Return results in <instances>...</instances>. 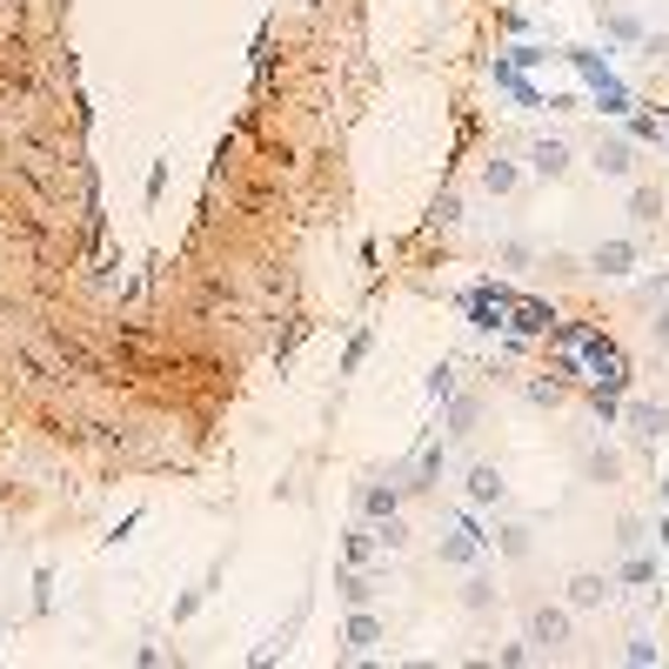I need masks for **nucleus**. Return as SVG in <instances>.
<instances>
[{"mask_svg":"<svg viewBox=\"0 0 669 669\" xmlns=\"http://www.w3.org/2000/svg\"><path fill=\"white\" fill-rule=\"evenodd\" d=\"M569 629H576V622H569V609L536 603V609H529V622H523V636H529V649H536V656H563V649H569Z\"/></svg>","mask_w":669,"mask_h":669,"instance_id":"obj_2","label":"nucleus"},{"mask_svg":"<svg viewBox=\"0 0 669 669\" xmlns=\"http://www.w3.org/2000/svg\"><path fill=\"white\" fill-rule=\"evenodd\" d=\"M649 335H656V348H669V308H656V322H649Z\"/></svg>","mask_w":669,"mask_h":669,"instance_id":"obj_31","label":"nucleus"},{"mask_svg":"<svg viewBox=\"0 0 669 669\" xmlns=\"http://www.w3.org/2000/svg\"><path fill=\"white\" fill-rule=\"evenodd\" d=\"M576 168V154H569V141H556V134H542V141H529V175L536 181H563Z\"/></svg>","mask_w":669,"mask_h":669,"instance_id":"obj_8","label":"nucleus"},{"mask_svg":"<svg viewBox=\"0 0 669 669\" xmlns=\"http://www.w3.org/2000/svg\"><path fill=\"white\" fill-rule=\"evenodd\" d=\"M502 261H509V268H529V261H536V248H529V242H509V248H502Z\"/></svg>","mask_w":669,"mask_h":669,"instance_id":"obj_30","label":"nucleus"},{"mask_svg":"<svg viewBox=\"0 0 669 669\" xmlns=\"http://www.w3.org/2000/svg\"><path fill=\"white\" fill-rule=\"evenodd\" d=\"M396 509H402V483H382V476H375V483L356 489V516H362V523H388Z\"/></svg>","mask_w":669,"mask_h":669,"instance_id":"obj_9","label":"nucleus"},{"mask_svg":"<svg viewBox=\"0 0 669 669\" xmlns=\"http://www.w3.org/2000/svg\"><path fill=\"white\" fill-rule=\"evenodd\" d=\"M428 396H436V402H449V396H455V369H449V362L428 369Z\"/></svg>","mask_w":669,"mask_h":669,"instance_id":"obj_28","label":"nucleus"},{"mask_svg":"<svg viewBox=\"0 0 669 669\" xmlns=\"http://www.w3.org/2000/svg\"><path fill=\"white\" fill-rule=\"evenodd\" d=\"M643 582H656V556H622V569H616V589H643Z\"/></svg>","mask_w":669,"mask_h":669,"instance_id":"obj_21","label":"nucleus"},{"mask_svg":"<svg viewBox=\"0 0 669 669\" xmlns=\"http://www.w3.org/2000/svg\"><path fill=\"white\" fill-rule=\"evenodd\" d=\"M476 422H483V396H449V436L455 442L476 436Z\"/></svg>","mask_w":669,"mask_h":669,"instance_id":"obj_17","label":"nucleus"},{"mask_svg":"<svg viewBox=\"0 0 669 669\" xmlns=\"http://www.w3.org/2000/svg\"><path fill=\"white\" fill-rule=\"evenodd\" d=\"M489 603H496V576L476 563V569H468V582H462V609H468V616H483Z\"/></svg>","mask_w":669,"mask_h":669,"instance_id":"obj_18","label":"nucleus"},{"mask_svg":"<svg viewBox=\"0 0 669 669\" xmlns=\"http://www.w3.org/2000/svg\"><path fill=\"white\" fill-rule=\"evenodd\" d=\"M656 502H662V509H669V483H662V496H656Z\"/></svg>","mask_w":669,"mask_h":669,"instance_id":"obj_33","label":"nucleus"},{"mask_svg":"<svg viewBox=\"0 0 669 669\" xmlns=\"http://www.w3.org/2000/svg\"><path fill=\"white\" fill-rule=\"evenodd\" d=\"M643 542H649V523H643V516H616V549H622V556H636Z\"/></svg>","mask_w":669,"mask_h":669,"instance_id":"obj_23","label":"nucleus"},{"mask_svg":"<svg viewBox=\"0 0 669 669\" xmlns=\"http://www.w3.org/2000/svg\"><path fill=\"white\" fill-rule=\"evenodd\" d=\"M629 436H636V449H656V442H669V402H622V415H616Z\"/></svg>","mask_w":669,"mask_h":669,"instance_id":"obj_4","label":"nucleus"},{"mask_svg":"<svg viewBox=\"0 0 669 669\" xmlns=\"http://www.w3.org/2000/svg\"><path fill=\"white\" fill-rule=\"evenodd\" d=\"M496 662H502V669H529V662H536L529 636H523V643H502V649H496Z\"/></svg>","mask_w":669,"mask_h":669,"instance_id":"obj_26","label":"nucleus"},{"mask_svg":"<svg viewBox=\"0 0 669 669\" xmlns=\"http://www.w3.org/2000/svg\"><path fill=\"white\" fill-rule=\"evenodd\" d=\"M523 396H529L536 409H563V382H556V375H529Z\"/></svg>","mask_w":669,"mask_h":669,"instance_id":"obj_22","label":"nucleus"},{"mask_svg":"<svg viewBox=\"0 0 669 669\" xmlns=\"http://www.w3.org/2000/svg\"><path fill=\"white\" fill-rule=\"evenodd\" d=\"M636 261H643V242L636 234H609V242H596L589 248V274H603V282H629V274H636Z\"/></svg>","mask_w":669,"mask_h":669,"instance_id":"obj_1","label":"nucleus"},{"mask_svg":"<svg viewBox=\"0 0 669 669\" xmlns=\"http://www.w3.org/2000/svg\"><path fill=\"white\" fill-rule=\"evenodd\" d=\"M516 188H523V162L489 154V162H483V194H496V202H502V194H516Z\"/></svg>","mask_w":669,"mask_h":669,"instance_id":"obj_16","label":"nucleus"},{"mask_svg":"<svg viewBox=\"0 0 669 669\" xmlns=\"http://www.w3.org/2000/svg\"><path fill=\"white\" fill-rule=\"evenodd\" d=\"M375 643H382V616H375V609H348L342 649H348V656H375Z\"/></svg>","mask_w":669,"mask_h":669,"instance_id":"obj_12","label":"nucleus"},{"mask_svg":"<svg viewBox=\"0 0 669 669\" xmlns=\"http://www.w3.org/2000/svg\"><path fill=\"white\" fill-rule=\"evenodd\" d=\"M34 609H41V616L54 609V569H41V576H34Z\"/></svg>","mask_w":669,"mask_h":669,"instance_id":"obj_29","label":"nucleus"},{"mask_svg":"<svg viewBox=\"0 0 669 669\" xmlns=\"http://www.w3.org/2000/svg\"><path fill=\"white\" fill-rule=\"evenodd\" d=\"M589 168L609 175V181H629V175H636V141H629V134H596V141H589Z\"/></svg>","mask_w":669,"mask_h":669,"instance_id":"obj_5","label":"nucleus"},{"mask_svg":"<svg viewBox=\"0 0 669 669\" xmlns=\"http://www.w3.org/2000/svg\"><path fill=\"white\" fill-rule=\"evenodd\" d=\"M582 476H589V483H603V489H609V483H622V449L589 442V449H582Z\"/></svg>","mask_w":669,"mask_h":669,"instance_id":"obj_15","label":"nucleus"},{"mask_svg":"<svg viewBox=\"0 0 669 669\" xmlns=\"http://www.w3.org/2000/svg\"><path fill=\"white\" fill-rule=\"evenodd\" d=\"M221 569H228V563L215 556V563H208V569H202V576H194V582L181 589V596H175V629H181V622H194V616H202V603L215 596V582H221Z\"/></svg>","mask_w":669,"mask_h":669,"instance_id":"obj_11","label":"nucleus"},{"mask_svg":"<svg viewBox=\"0 0 669 669\" xmlns=\"http://www.w3.org/2000/svg\"><path fill=\"white\" fill-rule=\"evenodd\" d=\"M609 596H616V576H596V569H576V576H569V589H563V603H569L576 616L603 609Z\"/></svg>","mask_w":669,"mask_h":669,"instance_id":"obj_7","label":"nucleus"},{"mask_svg":"<svg viewBox=\"0 0 669 669\" xmlns=\"http://www.w3.org/2000/svg\"><path fill=\"white\" fill-rule=\"evenodd\" d=\"M462 496H468V509H502V502H509V483H502V468H496V462H468V476H462Z\"/></svg>","mask_w":669,"mask_h":669,"instance_id":"obj_6","label":"nucleus"},{"mask_svg":"<svg viewBox=\"0 0 669 669\" xmlns=\"http://www.w3.org/2000/svg\"><path fill=\"white\" fill-rule=\"evenodd\" d=\"M489 549H496L502 563H529V556H536V529H529V523H502V529L489 536Z\"/></svg>","mask_w":669,"mask_h":669,"instance_id":"obj_14","label":"nucleus"},{"mask_svg":"<svg viewBox=\"0 0 669 669\" xmlns=\"http://www.w3.org/2000/svg\"><path fill=\"white\" fill-rule=\"evenodd\" d=\"M622 215H629V234H649V228L662 221V188H649V181H629V202H622Z\"/></svg>","mask_w":669,"mask_h":669,"instance_id":"obj_10","label":"nucleus"},{"mask_svg":"<svg viewBox=\"0 0 669 669\" xmlns=\"http://www.w3.org/2000/svg\"><path fill=\"white\" fill-rule=\"evenodd\" d=\"M369 348H375V335H369V329H362V335H356V342H348V356H342V375H356V369H362V362H369Z\"/></svg>","mask_w":669,"mask_h":669,"instance_id":"obj_27","label":"nucleus"},{"mask_svg":"<svg viewBox=\"0 0 669 669\" xmlns=\"http://www.w3.org/2000/svg\"><path fill=\"white\" fill-rule=\"evenodd\" d=\"M629 662H636V669H649V662H662V643L656 636H643V629H636V636H629V649H622Z\"/></svg>","mask_w":669,"mask_h":669,"instance_id":"obj_25","label":"nucleus"},{"mask_svg":"<svg viewBox=\"0 0 669 669\" xmlns=\"http://www.w3.org/2000/svg\"><path fill=\"white\" fill-rule=\"evenodd\" d=\"M335 589H342V603H348V609H369V603H375V582H369L362 569H348V563L335 569Z\"/></svg>","mask_w":669,"mask_h":669,"instance_id":"obj_19","label":"nucleus"},{"mask_svg":"<svg viewBox=\"0 0 669 669\" xmlns=\"http://www.w3.org/2000/svg\"><path fill=\"white\" fill-rule=\"evenodd\" d=\"M442 483V449L428 442V449H415V462H409V476H402V496H428Z\"/></svg>","mask_w":669,"mask_h":669,"instance_id":"obj_13","label":"nucleus"},{"mask_svg":"<svg viewBox=\"0 0 669 669\" xmlns=\"http://www.w3.org/2000/svg\"><path fill=\"white\" fill-rule=\"evenodd\" d=\"M489 556V536L476 529V516H468V509H455V529L442 536V563L449 569H476Z\"/></svg>","mask_w":669,"mask_h":669,"instance_id":"obj_3","label":"nucleus"},{"mask_svg":"<svg viewBox=\"0 0 669 669\" xmlns=\"http://www.w3.org/2000/svg\"><path fill=\"white\" fill-rule=\"evenodd\" d=\"M656 542L669 549V509H662V516H656Z\"/></svg>","mask_w":669,"mask_h":669,"instance_id":"obj_32","label":"nucleus"},{"mask_svg":"<svg viewBox=\"0 0 669 669\" xmlns=\"http://www.w3.org/2000/svg\"><path fill=\"white\" fill-rule=\"evenodd\" d=\"M603 34H609L616 48H643V34H649V27H643V14H629V8H616V14L603 21Z\"/></svg>","mask_w":669,"mask_h":669,"instance_id":"obj_20","label":"nucleus"},{"mask_svg":"<svg viewBox=\"0 0 669 669\" xmlns=\"http://www.w3.org/2000/svg\"><path fill=\"white\" fill-rule=\"evenodd\" d=\"M375 542H382V556H396V549H409V523H402V516L375 523Z\"/></svg>","mask_w":669,"mask_h":669,"instance_id":"obj_24","label":"nucleus"}]
</instances>
